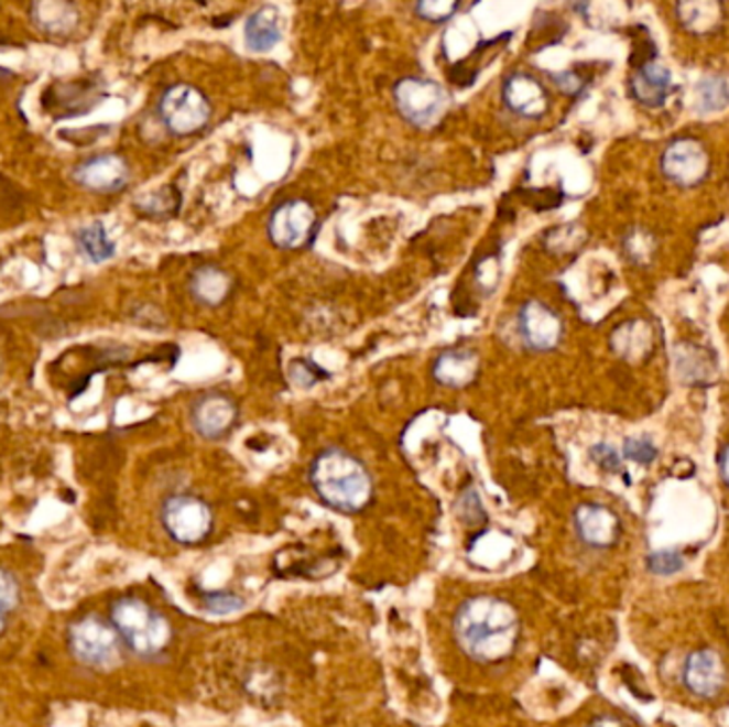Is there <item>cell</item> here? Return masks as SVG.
Here are the masks:
<instances>
[{"label": "cell", "mask_w": 729, "mask_h": 727, "mask_svg": "<svg viewBox=\"0 0 729 727\" xmlns=\"http://www.w3.org/2000/svg\"><path fill=\"white\" fill-rule=\"evenodd\" d=\"M519 615L499 599L480 595L467 599L455 619V636L465 653L474 660L496 663L514 653L519 642Z\"/></svg>", "instance_id": "1"}, {"label": "cell", "mask_w": 729, "mask_h": 727, "mask_svg": "<svg viewBox=\"0 0 729 727\" xmlns=\"http://www.w3.org/2000/svg\"><path fill=\"white\" fill-rule=\"evenodd\" d=\"M309 480L318 497L341 512L363 510L373 496V482L363 463L339 448H329L314 459Z\"/></svg>", "instance_id": "2"}, {"label": "cell", "mask_w": 729, "mask_h": 727, "mask_svg": "<svg viewBox=\"0 0 729 727\" xmlns=\"http://www.w3.org/2000/svg\"><path fill=\"white\" fill-rule=\"evenodd\" d=\"M111 626L120 640L141 658L163 653L171 640L165 617L139 597H122L111 608Z\"/></svg>", "instance_id": "3"}, {"label": "cell", "mask_w": 729, "mask_h": 727, "mask_svg": "<svg viewBox=\"0 0 729 727\" xmlns=\"http://www.w3.org/2000/svg\"><path fill=\"white\" fill-rule=\"evenodd\" d=\"M67 644L75 660L95 670H109L122 658L118 631L97 615L73 621L67 629Z\"/></svg>", "instance_id": "4"}, {"label": "cell", "mask_w": 729, "mask_h": 727, "mask_svg": "<svg viewBox=\"0 0 729 727\" xmlns=\"http://www.w3.org/2000/svg\"><path fill=\"white\" fill-rule=\"evenodd\" d=\"M159 116L166 131L188 137L203 131L211 118V102L191 84H175L166 88L159 100Z\"/></svg>", "instance_id": "5"}, {"label": "cell", "mask_w": 729, "mask_h": 727, "mask_svg": "<svg viewBox=\"0 0 729 727\" xmlns=\"http://www.w3.org/2000/svg\"><path fill=\"white\" fill-rule=\"evenodd\" d=\"M399 113L414 127H433L448 109V93L427 77H405L395 84Z\"/></svg>", "instance_id": "6"}, {"label": "cell", "mask_w": 729, "mask_h": 727, "mask_svg": "<svg viewBox=\"0 0 729 727\" xmlns=\"http://www.w3.org/2000/svg\"><path fill=\"white\" fill-rule=\"evenodd\" d=\"M316 225H318V216L309 200L289 198L271 211L266 232L273 246L282 250H298L312 243Z\"/></svg>", "instance_id": "7"}, {"label": "cell", "mask_w": 729, "mask_h": 727, "mask_svg": "<svg viewBox=\"0 0 729 727\" xmlns=\"http://www.w3.org/2000/svg\"><path fill=\"white\" fill-rule=\"evenodd\" d=\"M161 521L166 533L179 544H197L211 531L209 506L193 496H173L166 499L161 510Z\"/></svg>", "instance_id": "8"}, {"label": "cell", "mask_w": 729, "mask_h": 727, "mask_svg": "<svg viewBox=\"0 0 729 727\" xmlns=\"http://www.w3.org/2000/svg\"><path fill=\"white\" fill-rule=\"evenodd\" d=\"M519 333L527 348L548 352L559 346L564 337V323L546 303L527 301L519 312Z\"/></svg>", "instance_id": "9"}, {"label": "cell", "mask_w": 729, "mask_h": 727, "mask_svg": "<svg viewBox=\"0 0 729 727\" xmlns=\"http://www.w3.org/2000/svg\"><path fill=\"white\" fill-rule=\"evenodd\" d=\"M73 180L90 193L113 195V193H120L129 184L131 169L122 156L102 154V156L88 159L81 165L75 166Z\"/></svg>", "instance_id": "10"}, {"label": "cell", "mask_w": 729, "mask_h": 727, "mask_svg": "<svg viewBox=\"0 0 729 727\" xmlns=\"http://www.w3.org/2000/svg\"><path fill=\"white\" fill-rule=\"evenodd\" d=\"M662 169L674 184L692 188L708 173V154L696 139H676L663 152Z\"/></svg>", "instance_id": "11"}, {"label": "cell", "mask_w": 729, "mask_h": 727, "mask_svg": "<svg viewBox=\"0 0 729 727\" xmlns=\"http://www.w3.org/2000/svg\"><path fill=\"white\" fill-rule=\"evenodd\" d=\"M237 416L239 410L235 401L225 393H205L191 410V423L205 440L225 437L235 427Z\"/></svg>", "instance_id": "12"}, {"label": "cell", "mask_w": 729, "mask_h": 727, "mask_svg": "<svg viewBox=\"0 0 729 727\" xmlns=\"http://www.w3.org/2000/svg\"><path fill=\"white\" fill-rule=\"evenodd\" d=\"M574 525L580 540L594 549L614 546L621 538L619 517L599 503H583L574 512Z\"/></svg>", "instance_id": "13"}, {"label": "cell", "mask_w": 729, "mask_h": 727, "mask_svg": "<svg viewBox=\"0 0 729 727\" xmlns=\"http://www.w3.org/2000/svg\"><path fill=\"white\" fill-rule=\"evenodd\" d=\"M501 100L512 113L530 120H537L548 111V95L544 86L527 73H512L503 82Z\"/></svg>", "instance_id": "14"}, {"label": "cell", "mask_w": 729, "mask_h": 727, "mask_svg": "<svg viewBox=\"0 0 729 727\" xmlns=\"http://www.w3.org/2000/svg\"><path fill=\"white\" fill-rule=\"evenodd\" d=\"M683 681L687 690L697 697H712L726 685V665L719 653L701 649L687 658Z\"/></svg>", "instance_id": "15"}, {"label": "cell", "mask_w": 729, "mask_h": 727, "mask_svg": "<svg viewBox=\"0 0 729 727\" xmlns=\"http://www.w3.org/2000/svg\"><path fill=\"white\" fill-rule=\"evenodd\" d=\"M99 86L79 82V84H54L45 90L43 105L45 109L56 116H77L90 111L95 105H99Z\"/></svg>", "instance_id": "16"}, {"label": "cell", "mask_w": 729, "mask_h": 727, "mask_svg": "<svg viewBox=\"0 0 729 727\" xmlns=\"http://www.w3.org/2000/svg\"><path fill=\"white\" fill-rule=\"evenodd\" d=\"M480 371V357L471 348H450L442 352L433 364V378L442 387L465 389Z\"/></svg>", "instance_id": "17"}, {"label": "cell", "mask_w": 729, "mask_h": 727, "mask_svg": "<svg viewBox=\"0 0 729 727\" xmlns=\"http://www.w3.org/2000/svg\"><path fill=\"white\" fill-rule=\"evenodd\" d=\"M246 45L252 52H269L282 41V13L278 7L265 4L259 7L248 20L243 29Z\"/></svg>", "instance_id": "18"}, {"label": "cell", "mask_w": 729, "mask_h": 727, "mask_svg": "<svg viewBox=\"0 0 729 727\" xmlns=\"http://www.w3.org/2000/svg\"><path fill=\"white\" fill-rule=\"evenodd\" d=\"M31 20L45 34L65 36L77 29L79 11L65 0H39L31 7Z\"/></svg>", "instance_id": "19"}, {"label": "cell", "mask_w": 729, "mask_h": 727, "mask_svg": "<svg viewBox=\"0 0 729 727\" xmlns=\"http://www.w3.org/2000/svg\"><path fill=\"white\" fill-rule=\"evenodd\" d=\"M630 88L633 99L642 105L662 107L672 90V75L660 63H646L633 73Z\"/></svg>", "instance_id": "20"}, {"label": "cell", "mask_w": 729, "mask_h": 727, "mask_svg": "<svg viewBox=\"0 0 729 727\" xmlns=\"http://www.w3.org/2000/svg\"><path fill=\"white\" fill-rule=\"evenodd\" d=\"M231 291V275L216 264H203L191 278V295L205 307L222 305Z\"/></svg>", "instance_id": "21"}, {"label": "cell", "mask_w": 729, "mask_h": 727, "mask_svg": "<svg viewBox=\"0 0 729 727\" xmlns=\"http://www.w3.org/2000/svg\"><path fill=\"white\" fill-rule=\"evenodd\" d=\"M610 341L614 352L625 361H640L653 348V330L644 321H631L614 330Z\"/></svg>", "instance_id": "22"}, {"label": "cell", "mask_w": 729, "mask_h": 727, "mask_svg": "<svg viewBox=\"0 0 729 727\" xmlns=\"http://www.w3.org/2000/svg\"><path fill=\"white\" fill-rule=\"evenodd\" d=\"M77 246H79V252L90 263H105V261L113 259V254H116V243L111 241L102 223H90V225L81 227L77 231Z\"/></svg>", "instance_id": "23"}, {"label": "cell", "mask_w": 729, "mask_h": 727, "mask_svg": "<svg viewBox=\"0 0 729 727\" xmlns=\"http://www.w3.org/2000/svg\"><path fill=\"white\" fill-rule=\"evenodd\" d=\"M676 11L678 20L697 34L712 31L721 20V7L715 2H685Z\"/></svg>", "instance_id": "24"}, {"label": "cell", "mask_w": 729, "mask_h": 727, "mask_svg": "<svg viewBox=\"0 0 729 727\" xmlns=\"http://www.w3.org/2000/svg\"><path fill=\"white\" fill-rule=\"evenodd\" d=\"M182 197L173 186H165L156 193H148L137 200V209L148 218H171L179 211Z\"/></svg>", "instance_id": "25"}, {"label": "cell", "mask_w": 729, "mask_h": 727, "mask_svg": "<svg viewBox=\"0 0 729 727\" xmlns=\"http://www.w3.org/2000/svg\"><path fill=\"white\" fill-rule=\"evenodd\" d=\"M697 105L701 111H719L729 102V86L721 77H706L696 90Z\"/></svg>", "instance_id": "26"}, {"label": "cell", "mask_w": 729, "mask_h": 727, "mask_svg": "<svg viewBox=\"0 0 729 727\" xmlns=\"http://www.w3.org/2000/svg\"><path fill=\"white\" fill-rule=\"evenodd\" d=\"M676 364H678V373L689 382H706V380L712 378L710 357L701 359V350H699L697 361H694V348H689V355L683 352Z\"/></svg>", "instance_id": "27"}, {"label": "cell", "mask_w": 729, "mask_h": 727, "mask_svg": "<svg viewBox=\"0 0 729 727\" xmlns=\"http://www.w3.org/2000/svg\"><path fill=\"white\" fill-rule=\"evenodd\" d=\"M327 378H329V373L325 369H320L318 365L312 364L307 359H295L291 364V380L301 389H309Z\"/></svg>", "instance_id": "28"}, {"label": "cell", "mask_w": 729, "mask_h": 727, "mask_svg": "<svg viewBox=\"0 0 729 727\" xmlns=\"http://www.w3.org/2000/svg\"><path fill=\"white\" fill-rule=\"evenodd\" d=\"M459 9V2H446V0H435V2H418L414 7L416 15L427 20V22H433V24H442V22H448Z\"/></svg>", "instance_id": "29"}, {"label": "cell", "mask_w": 729, "mask_h": 727, "mask_svg": "<svg viewBox=\"0 0 729 727\" xmlns=\"http://www.w3.org/2000/svg\"><path fill=\"white\" fill-rule=\"evenodd\" d=\"M683 565H685L683 557L674 551H660V553H651L646 557V567L657 576H672V574L681 572Z\"/></svg>", "instance_id": "30"}, {"label": "cell", "mask_w": 729, "mask_h": 727, "mask_svg": "<svg viewBox=\"0 0 729 727\" xmlns=\"http://www.w3.org/2000/svg\"><path fill=\"white\" fill-rule=\"evenodd\" d=\"M20 585L15 576H11L7 569H0V612L7 615L20 606Z\"/></svg>", "instance_id": "31"}, {"label": "cell", "mask_w": 729, "mask_h": 727, "mask_svg": "<svg viewBox=\"0 0 729 727\" xmlns=\"http://www.w3.org/2000/svg\"><path fill=\"white\" fill-rule=\"evenodd\" d=\"M623 453H625V457L630 462L640 463V465H649V463L657 459V448L646 437H630V440H625Z\"/></svg>", "instance_id": "32"}, {"label": "cell", "mask_w": 729, "mask_h": 727, "mask_svg": "<svg viewBox=\"0 0 729 727\" xmlns=\"http://www.w3.org/2000/svg\"><path fill=\"white\" fill-rule=\"evenodd\" d=\"M203 604L214 615H231L243 608V599L235 594H207Z\"/></svg>", "instance_id": "33"}, {"label": "cell", "mask_w": 729, "mask_h": 727, "mask_svg": "<svg viewBox=\"0 0 729 727\" xmlns=\"http://www.w3.org/2000/svg\"><path fill=\"white\" fill-rule=\"evenodd\" d=\"M591 457L606 471H619L621 469L619 453L612 446H608V444H597V446H594L591 448Z\"/></svg>", "instance_id": "34"}, {"label": "cell", "mask_w": 729, "mask_h": 727, "mask_svg": "<svg viewBox=\"0 0 729 727\" xmlns=\"http://www.w3.org/2000/svg\"><path fill=\"white\" fill-rule=\"evenodd\" d=\"M553 79L557 82V86L564 90L565 95H578L583 90V79L576 73H572V70L555 73Z\"/></svg>", "instance_id": "35"}, {"label": "cell", "mask_w": 729, "mask_h": 727, "mask_svg": "<svg viewBox=\"0 0 729 727\" xmlns=\"http://www.w3.org/2000/svg\"><path fill=\"white\" fill-rule=\"evenodd\" d=\"M525 198L535 209H551V207H557V203H559V195H553L551 191H537L533 195H525Z\"/></svg>", "instance_id": "36"}, {"label": "cell", "mask_w": 729, "mask_h": 727, "mask_svg": "<svg viewBox=\"0 0 729 727\" xmlns=\"http://www.w3.org/2000/svg\"><path fill=\"white\" fill-rule=\"evenodd\" d=\"M721 476L729 487V446L721 453Z\"/></svg>", "instance_id": "37"}, {"label": "cell", "mask_w": 729, "mask_h": 727, "mask_svg": "<svg viewBox=\"0 0 729 727\" xmlns=\"http://www.w3.org/2000/svg\"><path fill=\"white\" fill-rule=\"evenodd\" d=\"M591 727H628L625 724H621L619 719H612V717H601L597 719L596 724Z\"/></svg>", "instance_id": "38"}, {"label": "cell", "mask_w": 729, "mask_h": 727, "mask_svg": "<svg viewBox=\"0 0 729 727\" xmlns=\"http://www.w3.org/2000/svg\"><path fill=\"white\" fill-rule=\"evenodd\" d=\"M4 628H7V623H4V615L0 612V636L4 633Z\"/></svg>", "instance_id": "39"}]
</instances>
